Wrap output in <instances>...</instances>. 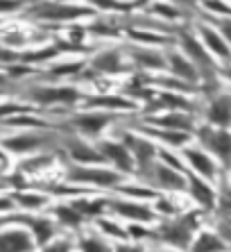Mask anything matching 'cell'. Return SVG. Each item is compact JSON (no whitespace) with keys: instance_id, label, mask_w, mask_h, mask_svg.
Wrapping results in <instances>:
<instances>
[{"instance_id":"6da1fadb","label":"cell","mask_w":231,"mask_h":252,"mask_svg":"<svg viewBox=\"0 0 231 252\" xmlns=\"http://www.w3.org/2000/svg\"><path fill=\"white\" fill-rule=\"evenodd\" d=\"M52 141L50 134L46 132H36V129H25V132H14L5 134L0 139V150L5 155H18V157H32L39 155L48 148Z\"/></svg>"},{"instance_id":"7a4b0ae2","label":"cell","mask_w":231,"mask_h":252,"mask_svg":"<svg viewBox=\"0 0 231 252\" xmlns=\"http://www.w3.org/2000/svg\"><path fill=\"white\" fill-rule=\"evenodd\" d=\"M93 9L87 5H70V2H36V5H28L23 14H28L34 21H52V23H68L75 18L88 16Z\"/></svg>"},{"instance_id":"3957f363","label":"cell","mask_w":231,"mask_h":252,"mask_svg":"<svg viewBox=\"0 0 231 252\" xmlns=\"http://www.w3.org/2000/svg\"><path fill=\"white\" fill-rule=\"evenodd\" d=\"M122 175L116 173L114 168H102V166H75L70 164L66 170V182L87 184V187L98 189H118L120 187Z\"/></svg>"},{"instance_id":"277c9868","label":"cell","mask_w":231,"mask_h":252,"mask_svg":"<svg viewBox=\"0 0 231 252\" xmlns=\"http://www.w3.org/2000/svg\"><path fill=\"white\" fill-rule=\"evenodd\" d=\"M28 100L36 107L50 105H75L82 100L80 89L68 84H36L28 89Z\"/></svg>"},{"instance_id":"5b68a950","label":"cell","mask_w":231,"mask_h":252,"mask_svg":"<svg viewBox=\"0 0 231 252\" xmlns=\"http://www.w3.org/2000/svg\"><path fill=\"white\" fill-rule=\"evenodd\" d=\"M98 150L104 157V164H111L116 173H120V175H132V173H136L134 157L127 148H125L122 141L102 139V141H98Z\"/></svg>"},{"instance_id":"8992f818","label":"cell","mask_w":231,"mask_h":252,"mask_svg":"<svg viewBox=\"0 0 231 252\" xmlns=\"http://www.w3.org/2000/svg\"><path fill=\"white\" fill-rule=\"evenodd\" d=\"M195 216L197 214H186L181 218H173V220H166V223L159 227V239L170 243L174 248H186L191 243V234L193 227H195Z\"/></svg>"},{"instance_id":"52a82bcc","label":"cell","mask_w":231,"mask_h":252,"mask_svg":"<svg viewBox=\"0 0 231 252\" xmlns=\"http://www.w3.org/2000/svg\"><path fill=\"white\" fill-rule=\"evenodd\" d=\"M120 141L125 143V148H127L129 153H132L134 164H136V173H143L145 168H150V166L154 164V157L159 155V150H156V146L152 143V139H145V136H141V134L127 132V134H122Z\"/></svg>"},{"instance_id":"ba28073f","label":"cell","mask_w":231,"mask_h":252,"mask_svg":"<svg viewBox=\"0 0 231 252\" xmlns=\"http://www.w3.org/2000/svg\"><path fill=\"white\" fill-rule=\"evenodd\" d=\"M0 252H36V243L23 225L9 223L0 229Z\"/></svg>"},{"instance_id":"9c48e42d","label":"cell","mask_w":231,"mask_h":252,"mask_svg":"<svg viewBox=\"0 0 231 252\" xmlns=\"http://www.w3.org/2000/svg\"><path fill=\"white\" fill-rule=\"evenodd\" d=\"M143 180H150L154 187L166 189V191H184L186 189V180L179 170L168 168L163 161H154L150 168H145L143 173H139Z\"/></svg>"},{"instance_id":"30bf717a","label":"cell","mask_w":231,"mask_h":252,"mask_svg":"<svg viewBox=\"0 0 231 252\" xmlns=\"http://www.w3.org/2000/svg\"><path fill=\"white\" fill-rule=\"evenodd\" d=\"M114 114L111 112H102V109H88V112H82L73 116V125H75L77 132H82L84 136H98L102 134L107 125L114 121Z\"/></svg>"},{"instance_id":"8fae6325","label":"cell","mask_w":231,"mask_h":252,"mask_svg":"<svg viewBox=\"0 0 231 252\" xmlns=\"http://www.w3.org/2000/svg\"><path fill=\"white\" fill-rule=\"evenodd\" d=\"M61 146L66 148V155L75 166H98L104 164V157L100 155L98 146H91L87 141L80 139H66Z\"/></svg>"},{"instance_id":"7c38bea8","label":"cell","mask_w":231,"mask_h":252,"mask_svg":"<svg viewBox=\"0 0 231 252\" xmlns=\"http://www.w3.org/2000/svg\"><path fill=\"white\" fill-rule=\"evenodd\" d=\"M107 209H111L114 214H118L120 218H127L139 225L150 223L154 218V211L147 205H141V202H134V200H107Z\"/></svg>"},{"instance_id":"4fadbf2b","label":"cell","mask_w":231,"mask_h":252,"mask_svg":"<svg viewBox=\"0 0 231 252\" xmlns=\"http://www.w3.org/2000/svg\"><path fill=\"white\" fill-rule=\"evenodd\" d=\"M197 136H200V141L211 153H215L220 159H225V161H231V134H227L225 129L202 127L197 132Z\"/></svg>"},{"instance_id":"5bb4252c","label":"cell","mask_w":231,"mask_h":252,"mask_svg":"<svg viewBox=\"0 0 231 252\" xmlns=\"http://www.w3.org/2000/svg\"><path fill=\"white\" fill-rule=\"evenodd\" d=\"M14 205H16V211L21 214H39V211L48 209L50 207V198L41 191H32V189H18V191H12Z\"/></svg>"},{"instance_id":"9a60e30c","label":"cell","mask_w":231,"mask_h":252,"mask_svg":"<svg viewBox=\"0 0 231 252\" xmlns=\"http://www.w3.org/2000/svg\"><path fill=\"white\" fill-rule=\"evenodd\" d=\"M166 68L170 70L174 77L184 80V82H195L197 77H200L195 64H193V62L186 57V55L177 53V50H173V53L166 55Z\"/></svg>"},{"instance_id":"2e32d148","label":"cell","mask_w":231,"mask_h":252,"mask_svg":"<svg viewBox=\"0 0 231 252\" xmlns=\"http://www.w3.org/2000/svg\"><path fill=\"white\" fill-rule=\"evenodd\" d=\"M152 123L159 125V127L168 129V132H181V134H188L193 129V116L186 112H168L161 114V116L152 118Z\"/></svg>"},{"instance_id":"e0dca14e","label":"cell","mask_w":231,"mask_h":252,"mask_svg":"<svg viewBox=\"0 0 231 252\" xmlns=\"http://www.w3.org/2000/svg\"><path fill=\"white\" fill-rule=\"evenodd\" d=\"M91 66L98 73H125L127 70L125 62H122V55L118 50H102V53H98L91 59Z\"/></svg>"},{"instance_id":"ac0fdd59","label":"cell","mask_w":231,"mask_h":252,"mask_svg":"<svg viewBox=\"0 0 231 252\" xmlns=\"http://www.w3.org/2000/svg\"><path fill=\"white\" fill-rule=\"evenodd\" d=\"M132 59L134 64L139 68H152V70H161L166 68V55L154 50V48H145V46H139V48H132Z\"/></svg>"},{"instance_id":"d6986e66","label":"cell","mask_w":231,"mask_h":252,"mask_svg":"<svg viewBox=\"0 0 231 252\" xmlns=\"http://www.w3.org/2000/svg\"><path fill=\"white\" fill-rule=\"evenodd\" d=\"M50 218L55 220V223L61 225V227H68V229L82 227V223L87 220V218L82 216L80 211L70 205V202L68 205H52L50 207Z\"/></svg>"},{"instance_id":"ffe728a7","label":"cell","mask_w":231,"mask_h":252,"mask_svg":"<svg viewBox=\"0 0 231 252\" xmlns=\"http://www.w3.org/2000/svg\"><path fill=\"white\" fill-rule=\"evenodd\" d=\"M186 189H188V193H191L202 207H206V209H211V207L215 205V195H213V191H211V187H206V182L200 180L197 175L186 177Z\"/></svg>"},{"instance_id":"44dd1931","label":"cell","mask_w":231,"mask_h":252,"mask_svg":"<svg viewBox=\"0 0 231 252\" xmlns=\"http://www.w3.org/2000/svg\"><path fill=\"white\" fill-rule=\"evenodd\" d=\"M179 41H181L184 53H188V59H191L193 64H195V68H197V66H208V68H211V59H208V53L204 50V46L197 41L195 36L181 34Z\"/></svg>"},{"instance_id":"7402d4cb","label":"cell","mask_w":231,"mask_h":252,"mask_svg":"<svg viewBox=\"0 0 231 252\" xmlns=\"http://www.w3.org/2000/svg\"><path fill=\"white\" fill-rule=\"evenodd\" d=\"M208 121L215 125L231 123V95H220L208 107Z\"/></svg>"},{"instance_id":"603a6c76","label":"cell","mask_w":231,"mask_h":252,"mask_svg":"<svg viewBox=\"0 0 231 252\" xmlns=\"http://www.w3.org/2000/svg\"><path fill=\"white\" fill-rule=\"evenodd\" d=\"M52 166V155L50 153H39L32 155V157H25L21 164H18V175H32V173H39V170Z\"/></svg>"},{"instance_id":"cb8c5ba5","label":"cell","mask_w":231,"mask_h":252,"mask_svg":"<svg viewBox=\"0 0 231 252\" xmlns=\"http://www.w3.org/2000/svg\"><path fill=\"white\" fill-rule=\"evenodd\" d=\"M186 159H188V164H191L193 168L200 173V175H206V177H213L215 175L213 161H211V159H208L204 153H200V150L188 148V150H186Z\"/></svg>"},{"instance_id":"d4e9b609","label":"cell","mask_w":231,"mask_h":252,"mask_svg":"<svg viewBox=\"0 0 231 252\" xmlns=\"http://www.w3.org/2000/svg\"><path fill=\"white\" fill-rule=\"evenodd\" d=\"M70 205L75 207L84 218H91V216H102V211L107 209V200H87V198H80V200H73Z\"/></svg>"},{"instance_id":"484cf974","label":"cell","mask_w":231,"mask_h":252,"mask_svg":"<svg viewBox=\"0 0 231 252\" xmlns=\"http://www.w3.org/2000/svg\"><path fill=\"white\" fill-rule=\"evenodd\" d=\"M202 39L211 53H215L218 57H225V59L229 57V48H227L225 39H222L213 28H202Z\"/></svg>"},{"instance_id":"4316f807","label":"cell","mask_w":231,"mask_h":252,"mask_svg":"<svg viewBox=\"0 0 231 252\" xmlns=\"http://www.w3.org/2000/svg\"><path fill=\"white\" fill-rule=\"evenodd\" d=\"M222 248H225V243L211 232L200 234V239L193 243V252H220Z\"/></svg>"},{"instance_id":"83f0119b","label":"cell","mask_w":231,"mask_h":252,"mask_svg":"<svg viewBox=\"0 0 231 252\" xmlns=\"http://www.w3.org/2000/svg\"><path fill=\"white\" fill-rule=\"evenodd\" d=\"M159 107H166V109H173V112H186V109H193V102L174 94H161L159 95Z\"/></svg>"},{"instance_id":"f1b7e54d","label":"cell","mask_w":231,"mask_h":252,"mask_svg":"<svg viewBox=\"0 0 231 252\" xmlns=\"http://www.w3.org/2000/svg\"><path fill=\"white\" fill-rule=\"evenodd\" d=\"M80 250L82 252H114V248L107 241L100 239V236H82Z\"/></svg>"},{"instance_id":"f546056e","label":"cell","mask_w":231,"mask_h":252,"mask_svg":"<svg viewBox=\"0 0 231 252\" xmlns=\"http://www.w3.org/2000/svg\"><path fill=\"white\" fill-rule=\"evenodd\" d=\"M88 107H102V112L104 109H129L132 102L125 98H91Z\"/></svg>"},{"instance_id":"4dcf8cb0","label":"cell","mask_w":231,"mask_h":252,"mask_svg":"<svg viewBox=\"0 0 231 252\" xmlns=\"http://www.w3.org/2000/svg\"><path fill=\"white\" fill-rule=\"evenodd\" d=\"M150 136H156V139L166 141V143H170V146H181V143H186V139H188V134H181V132H168V129H163V132H152V129H145Z\"/></svg>"},{"instance_id":"1f68e13d","label":"cell","mask_w":231,"mask_h":252,"mask_svg":"<svg viewBox=\"0 0 231 252\" xmlns=\"http://www.w3.org/2000/svg\"><path fill=\"white\" fill-rule=\"evenodd\" d=\"M98 227L102 229L104 234H109V236H116V239H120L122 243L127 241V229H122V227H118V225L109 223L107 218H100V220H98Z\"/></svg>"},{"instance_id":"d6a6232c","label":"cell","mask_w":231,"mask_h":252,"mask_svg":"<svg viewBox=\"0 0 231 252\" xmlns=\"http://www.w3.org/2000/svg\"><path fill=\"white\" fill-rule=\"evenodd\" d=\"M84 62H70V64H57V66H50V75L59 77V75H70L75 70H82Z\"/></svg>"},{"instance_id":"836d02e7","label":"cell","mask_w":231,"mask_h":252,"mask_svg":"<svg viewBox=\"0 0 231 252\" xmlns=\"http://www.w3.org/2000/svg\"><path fill=\"white\" fill-rule=\"evenodd\" d=\"M36 252H73V246H70L68 239H55V241H50L48 246L39 248Z\"/></svg>"},{"instance_id":"e575fe53","label":"cell","mask_w":231,"mask_h":252,"mask_svg":"<svg viewBox=\"0 0 231 252\" xmlns=\"http://www.w3.org/2000/svg\"><path fill=\"white\" fill-rule=\"evenodd\" d=\"M16 211V205H14L12 191H0V216H9Z\"/></svg>"},{"instance_id":"d590c367","label":"cell","mask_w":231,"mask_h":252,"mask_svg":"<svg viewBox=\"0 0 231 252\" xmlns=\"http://www.w3.org/2000/svg\"><path fill=\"white\" fill-rule=\"evenodd\" d=\"M25 5H18V2H0V18L7 21L9 14H16V12H23Z\"/></svg>"},{"instance_id":"8d00e7d4","label":"cell","mask_w":231,"mask_h":252,"mask_svg":"<svg viewBox=\"0 0 231 252\" xmlns=\"http://www.w3.org/2000/svg\"><path fill=\"white\" fill-rule=\"evenodd\" d=\"M152 9H154V12L166 14V18H177V12H174V7H168V5H154Z\"/></svg>"},{"instance_id":"74e56055","label":"cell","mask_w":231,"mask_h":252,"mask_svg":"<svg viewBox=\"0 0 231 252\" xmlns=\"http://www.w3.org/2000/svg\"><path fill=\"white\" fill-rule=\"evenodd\" d=\"M114 252H143L141 246H129V243H120V246H116Z\"/></svg>"},{"instance_id":"f35d334b","label":"cell","mask_w":231,"mask_h":252,"mask_svg":"<svg viewBox=\"0 0 231 252\" xmlns=\"http://www.w3.org/2000/svg\"><path fill=\"white\" fill-rule=\"evenodd\" d=\"M220 28H222V32H225L227 39L231 41V21H225V23H220Z\"/></svg>"},{"instance_id":"ab89813d","label":"cell","mask_w":231,"mask_h":252,"mask_svg":"<svg viewBox=\"0 0 231 252\" xmlns=\"http://www.w3.org/2000/svg\"><path fill=\"white\" fill-rule=\"evenodd\" d=\"M9 216H12V214H9ZM9 216H0V229L5 227V225H9V223H12V220H9Z\"/></svg>"},{"instance_id":"60d3db41","label":"cell","mask_w":231,"mask_h":252,"mask_svg":"<svg viewBox=\"0 0 231 252\" xmlns=\"http://www.w3.org/2000/svg\"><path fill=\"white\" fill-rule=\"evenodd\" d=\"M7 82V77H5V73H0V87H2V84Z\"/></svg>"}]
</instances>
